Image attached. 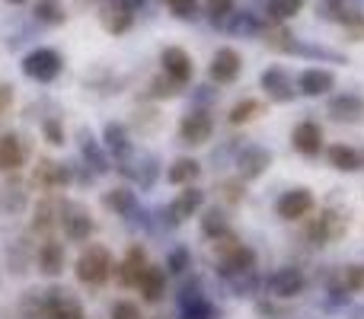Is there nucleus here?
I'll return each mask as SVG.
<instances>
[{
    "mask_svg": "<svg viewBox=\"0 0 364 319\" xmlns=\"http://www.w3.org/2000/svg\"><path fill=\"white\" fill-rule=\"evenodd\" d=\"M211 249H214V259H218V275L224 278V281H233V278H240V275L256 271V249L246 246L233 230L211 239Z\"/></svg>",
    "mask_w": 364,
    "mask_h": 319,
    "instance_id": "f257e3e1",
    "label": "nucleus"
},
{
    "mask_svg": "<svg viewBox=\"0 0 364 319\" xmlns=\"http://www.w3.org/2000/svg\"><path fill=\"white\" fill-rule=\"evenodd\" d=\"M112 271H115V256L102 243L83 246V252L77 256V265H74V275L83 288H102L112 278Z\"/></svg>",
    "mask_w": 364,
    "mask_h": 319,
    "instance_id": "f03ea898",
    "label": "nucleus"
},
{
    "mask_svg": "<svg viewBox=\"0 0 364 319\" xmlns=\"http://www.w3.org/2000/svg\"><path fill=\"white\" fill-rule=\"evenodd\" d=\"M304 239L310 246H329L348 233V214L339 207H323L316 217H304Z\"/></svg>",
    "mask_w": 364,
    "mask_h": 319,
    "instance_id": "7ed1b4c3",
    "label": "nucleus"
},
{
    "mask_svg": "<svg viewBox=\"0 0 364 319\" xmlns=\"http://www.w3.org/2000/svg\"><path fill=\"white\" fill-rule=\"evenodd\" d=\"M19 70H23L32 83H55L58 77L64 74V58H61V51L51 48V45H38V48L23 55Z\"/></svg>",
    "mask_w": 364,
    "mask_h": 319,
    "instance_id": "20e7f679",
    "label": "nucleus"
},
{
    "mask_svg": "<svg viewBox=\"0 0 364 319\" xmlns=\"http://www.w3.org/2000/svg\"><path fill=\"white\" fill-rule=\"evenodd\" d=\"M58 227L64 230V237L70 243H87L96 233V220L80 201H58Z\"/></svg>",
    "mask_w": 364,
    "mask_h": 319,
    "instance_id": "39448f33",
    "label": "nucleus"
},
{
    "mask_svg": "<svg viewBox=\"0 0 364 319\" xmlns=\"http://www.w3.org/2000/svg\"><path fill=\"white\" fill-rule=\"evenodd\" d=\"M211 134H214V115H211V109L195 106V109H188V112L179 119V128H176L179 144L201 147V144H208V141H211Z\"/></svg>",
    "mask_w": 364,
    "mask_h": 319,
    "instance_id": "423d86ee",
    "label": "nucleus"
},
{
    "mask_svg": "<svg viewBox=\"0 0 364 319\" xmlns=\"http://www.w3.org/2000/svg\"><path fill=\"white\" fill-rule=\"evenodd\" d=\"M307 275H304V269H297V265H284V269H275L269 278L262 281V288L269 291V297H275V301H294V297H301L304 291H307Z\"/></svg>",
    "mask_w": 364,
    "mask_h": 319,
    "instance_id": "0eeeda50",
    "label": "nucleus"
},
{
    "mask_svg": "<svg viewBox=\"0 0 364 319\" xmlns=\"http://www.w3.org/2000/svg\"><path fill=\"white\" fill-rule=\"evenodd\" d=\"M201 207H205V192H201L198 185H182V192L160 211V217H164V227H182L188 217H195Z\"/></svg>",
    "mask_w": 364,
    "mask_h": 319,
    "instance_id": "6e6552de",
    "label": "nucleus"
},
{
    "mask_svg": "<svg viewBox=\"0 0 364 319\" xmlns=\"http://www.w3.org/2000/svg\"><path fill=\"white\" fill-rule=\"evenodd\" d=\"M314 207H316L314 192H310V188H304V185L288 188V192H282V195H278V201H275V214L282 220H288V224H297V220L310 217V214H314Z\"/></svg>",
    "mask_w": 364,
    "mask_h": 319,
    "instance_id": "1a4fd4ad",
    "label": "nucleus"
},
{
    "mask_svg": "<svg viewBox=\"0 0 364 319\" xmlns=\"http://www.w3.org/2000/svg\"><path fill=\"white\" fill-rule=\"evenodd\" d=\"M32 182H36L42 192L68 188L70 182H74V166H70V163H58L51 157H38L36 169H32Z\"/></svg>",
    "mask_w": 364,
    "mask_h": 319,
    "instance_id": "9d476101",
    "label": "nucleus"
},
{
    "mask_svg": "<svg viewBox=\"0 0 364 319\" xmlns=\"http://www.w3.org/2000/svg\"><path fill=\"white\" fill-rule=\"evenodd\" d=\"M259 87H262V93L269 96V102H278V106L294 102V96H297L294 77H291L284 67H278V64H272V67H265L262 74H259Z\"/></svg>",
    "mask_w": 364,
    "mask_h": 319,
    "instance_id": "9b49d317",
    "label": "nucleus"
},
{
    "mask_svg": "<svg viewBox=\"0 0 364 319\" xmlns=\"http://www.w3.org/2000/svg\"><path fill=\"white\" fill-rule=\"evenodd\" d=\"M42 301H45L42 319H87V313H83V303L77 301L68 288L42 291Z\"/></svg>",
    "mask_w": 364,
    "mask_h": 319,
    "instance_id": "f8f14e48",
    "label": "nucleus"
},
{
    "mask_svg": "<svg viewBox=\"0 0 364 319\" xmlns=\"http://www.w3.org/2000/svg\"><path fill=\"white\" fill-rule=\"evenodd\" d=\"M32 265L38 269V275L58 278L64 271V265H68V249H64V243L55 237H42V243H36V259H32Z\"/></svg>",
    "mask_w": 364,
    "mask_h": 319,
    "instance_id": "ddd939ff",
    "label": "nucleus"
},
{
    "mask_svg": "<svg viewBox=\"0 0 364 319\" xmlns=\"http://www.w3.org/2000/svg\"><path fill=\"white\" fill-rule=\"evenodd\" d=\"M240 74H243V58H240L237 48L224 45V48L214 51L211 64H208V77H211V83H218V87H230V83H237Z\"/></svg>",
    "mask_w": 364,
    "mask_h": 319,
    "instance_id": "4468645a",
    "label": "nucleus"
},
{
    "mask_svg": "<svg viewBox=\"0 0 364 319\" xmlns=\"http://www.w3.org/2000/svg\"><path fill=\"white\" fill-rule=\"evenodd\" d=\"M214 303L201 291V281H186L179 291V319H214Z\"/></svg>",
    "mask_w": 364,
    "mask_h": 319,
    "instance_id": "2eb2a0df",
    "label": "nucleus"
},
{
    "mask_svg": "<svg viewBox=\"0 0 364 319\" xmlns=\"http://www.w3.org/2000/svg\"><path fill=\"white\" fill-rule=\"evenodd\" d=\"M323 144H326V134H323V125L314 119H304L294 125V131H291V147H294V153H301V157L314 160L323 153Z\"/></svg>",
    "mask_w": 364,
    "mask_h": 319,
    "instance_id": "dca6fc26",
    "label": "nucleus"
},
{
    "mask_svg": "<svg viewBox=\"0 0 364 319\" xmlns=\"http://www.w3.org/2000/svg\"><path fill=\"white\" fill-rule=\"evenodd\" d=\"M160 74H166L170 80H176L179 87H188V80L195 77V64H192V55L179 45H166L160 51Z\"/></svg>",
    "mask_w": 364,
    "mask_h": 319,
    "instance_id": "f3484780",
    "label": "nucleus"
},
{
    "mask_svg": "<svg viewBox=\"0 0 364 319\" xmlns=\"http://www.w3.org/2000/svg\"><path fill=\"white\" fill-rule=\"evenodd\" d=\"M29 205V185L19 179V173H6L0 182V217H16Z\"/></svg>",
    "mask_w": 364,
    "mask_h": 319,
    "instance_id": "a211bd4d",
    "label": "nucleus"
},
{
    "mask_svg": "<svg viewBox=\"0 0 364 319\" xmlns=\"http://www.w3.org/2000/svg\"><path fill=\"white\" fill-rule=\"evenodd\" d=\"M326 115L339 125H361L364 121V96L361 93H336L326 102Z\"/></svg>",
    "mask_w": 364,
    "mask_h": 319,
    "instance_id": "6ab92c4d",
    "label": "nucleus"
},
{
    "mask_svg": "<svg viewBox=\"0 0 364 319\" xmlns=\"http://www.w3.org/2000/svg\"><path fill=\"white\" fill-rule=\"evenodd\" d=\"M147 262H151V259H147V249L141 243H132L125 249V256L119 259V262H115V281L122 284V288H134V284H138V278H141V271L147 269Z\"/></svg>",
    "mask_w": 364,
    "mask_h": 319,
    "instance_id": "aec40b11",
    "label": "nucleus"
},
{
    "mask_svg": "<svg viewBox=\"0 0 364 319\" xmlns=\"http://www.w3.org/2000/svg\"><path fill=\"white\" fill-rule=\"evenodd\" d=\"M29 160V144L16 131H0V173H19Z\"/></svg>",
    "mask_w": 364,
    "mask_h": 319,
    "instance_id": "412c9836",
    "label": "nucleus"
},
{
    "mask_svg": "<svg viewBox=\"0 0 364 319\" xmlns=\"http://www.w3.org/2000/svg\"><path fill=\"white\" fill-rule=\"evenodd\" d=\"M297 93L301 96H310V99H316V96H326L336 90V74L329 67H304L301 74H297L294 80Z\"/></svg>",
    "mask_w": 364,
    "mask_h": 319,
    "instance_id": "4be33fe9",
    "label": "nucleus"
},
{
    "mask_svg": "<svg viewBox=\"0 0 364 319\" xmlns=\"http://www.w3.org/2000/svg\"><path fill=\"white\" fill-rule=\"evenodd\" d=\"M272 166V153L259 144H243L237 153V175L243 182H252Z\"/></svg>",
    "mask_w": 364,
    "mask_h": 319,
    "instance_id": "5701e85b",
    "label": "nucleus"
},
{
    "mask_svg": "<svg viewBox=\"0 0 364 319\" xmlns=\"http://www.w3.org/2000/svg\"><path fill=\"white\" fill-rule=\"evenodd\" d=\"M166 281H170V271H166L164 265L147 262V269L141 271V278H138L134 288L141 291V301L144 303H160L166 297Z\"/></svg>",
    "mask_w": 364,
    "mask_h": 319,
    "instance_id": "b1692460",
    "label": "nucleus"
},
{
    "mask_svg": "<svg viewBox=\"0 0 364 319\" xmlns=\"http://www.w3.org/2000/svg\"><path fill=\"white\" fill-rule=\"evenodd\" d=\"M102 147H106V153L119 166L128 163V157H132V134H128V128L122 121H106L102 125Z\"/></svg>",
    "mask_w": 364,
    "mask_h": 319,
    "instance_id": "393cba45",
    "label": "nucleus"
},
{
    "mask_svg": "<svg viewBox=\"0 0 364 319\" xmlns=\"http://www.w3.org/2000/svg\"><path fill=\"white\" fill-rule=\"evenodd\" d=\"M80 157L87 163V169H93V175H106L112 169V157L106 153L102 141H96L90 131H80Z\"/></svg>",
    "mask_w": 364,
    "mask_h": 319,
    "instance_id": "a878e982",
    "label": "nucleus"
},
{
    "mask_svg": "<svg viewBox=\"0 0 364 319\" xmlns=\"http://www.w3.org/2000/svg\"><path fill=\"white\" fill-rule=\"evenodd\" d=\"M100 23L109 36H125L134 26V13H128L125 6H119L115 0H102L100 4Z\"/></svg>",
    "mask_w": 364,
    "mask_h": 319,
    "instance_id": "bb28decb",
    "label": "nucleus"
},
{
    "mask_svg": "<svg viewBox=\"0 0 364 319\" xmlns=\"http://www.w3.org/2000/svg\"><path fill=\"white\" fill-rule=\"evenodd\" d=\"M102 207L112 211L115 217H134L141 205H138V195L128 185H115V188H109V192H102Z\"/></svg>",
    "mask_w": 364,
    "mask_h": 319,
    "instance_id": "cd10ccee",
    "label": "nucleus"
},
{
    "mask_svg": "<svg viewBox=\"0 0 364 319\" xmlns=\"http://www.w3.org/2000/svg\"><path fill=\"white\" fill-rule=\"evenodd\" d=\"M259 36H262L265 48L275 51V55H294L297 38L291 36V29H284V23H265Z\"/></svg>",
    "mask_w": 364,
    "mask_h": 319,
    "instance_id": "c85d7f7f",
    "label": "nucleus"
},
{
    "mask_svg": "<svg viewBox=\"0 0 364 319\" xmlns=\"http://www.w3.org/2000/svg\"><path fill=\"white\" fill-rule=\"evenodd\" d=\"M32 259H36V246L26 237L13 239V243L6 246V269H10L13 275H26V271L32 269Z\"/></svg>",
    "mask_w": 364,
    "mask_h": 319,
    "instance_id": "c756f323",
    "label": "nucleus"
},
{
    "mask_svg": "<svg viewBox=\"0 0 364 319\" xmlns=\"http://www.w3.org/2000/svg\"><path fill=\"white\" fill-rule=\"evenodd\" d=\"M32 233L38 237H51V230H58V201L55 198H42L32 211V224H29Z\"/></svg>",
    "mask_w": 364,
    "mask_h": 319,
    "instance_id": "7c9ffc66",
    "label": "nucleus"
},
{
    "mask_svg": "<svg viewBox=\"0 0 364 319\" xmlns=\"http://www.w3.org/2000/svg\"><path fill=\"white\" fill-rule=\"evenodd\" d=\"M326 160H329V166L339 169V173H358L361 169V151H355L352 144H329Z\"/></svg>",
    "mask_w": 364,
    "mask_h": 319,
    "instance_id": "2f4dec72",
    "label": "nucleus"
},
{
    "mask_svg": "<svg viewBox=\"0 0 364 319\" xmlns=\"http://www.w3.org/2000/svg\"><path fill=\"white\" fill-rule=\"evenodd\" d=\"M201 175V163L192 160V157H179L166 166V182L170 185H195V179Z\"/></svg>",
    "mask_w": 364,
    "mask_h": 319,
    "instance_id": "473e14b6",
    "label": "nucleus"
},
{
    "mask_svg": "<svg viewBox=\"0 0 364 319\" xmlns=\"http://www.w3.org/2000/svg\"><path fill=\"white\" fill-rule=\"evenodd\" d=\"M316 13H320V19H326V23H339L346 26L352 16H358V6L348 4V0H320L316 4Z\"/></svg>",
    "mask_w": 364,
    "mask_h": 319,
    "instance_id": "72a5a7b5",
    "label": "nucleus"
},
{
    "mask_svg": "<svg viewBox=\"0 0 364 319\" xmlns=\"http://www.w3.org/2000/svg\"><path fill=\"white\" fill-rule=\"evenodd\" d=\"M32 16L42 26H61L68 23V6H64V0H36L32 4Z\"/></svg>",
    "mask_w": 364,
    "mask_h": 319,
    "instance_id": "f704fd0d",
    "label": "nucleus"
},
{
    "mask_svg": "<svg viewBox=\"0 0 364 319\" xmlns=\"http://www.w3.org/2000/svg\"><path fill=\"white\" fill-rule=\"evenodd\" d=\"M262 102L259 99H252V96H243L240 102H233L230 106V112H227V121H230L233 128H240V125H250L252 119H259L262 115Z\"/></svg>",
    "mask_w": 364,
    "mask_h": 319,
    "instance_id": "c9c22d12",
    "label": "nucleus"
},
{
    "mask_svg": "<svg viewBox=\"0 0 364 319\" xmlns=\"http://www.w3.org/2000/svg\"><path fill=\"white\" fill-rule=\"evenodd\" d=\"M224 26H227V32H230V36H259V32H262V19H259L256 13H250V10L230 13Z\"/></svg>",
    "mask_w": 364,
    "mask_h": 319,
    "instance_id": "e433bc0d",
    "label": "nucleus"
},
{
    "mask_svg": "<svg viewBox=\"0 0 364 319\" xmlns=\"http://www.w3.org/2000/svg\"><path fill=\"white\" fill-rule=\"evenodd\" d=\"M307 0H265V19L269 23H288L304 10Z\"/></svg>",
    "mask_w": 364,
    "mask_h": 319,
    "instance_id": "4c0bfd02",
    "label": "nucleus"
},
{
    "mask_svg": "<svg viewBox=\"0 0 364 319\" xmlns=\"http://www.w3.org/2000/svg\"><path fill=\"white\" fill-rule=\"evenodd\" d=\"M227 230H233V227L220 207H208V211L201 214V237L205 239H218V237H224Z\"/></svg>",
    "mask_w": 364,
    "mask_h": 319,
    "instance_id": "58836bf2",
    "label": "nucleus"
},
{
    "mask_svg": "<svg viewBox=\"0 0 364 319\" xmlns=\"http://www.w3.org/2000/svg\"><path fill=\"white\" fill-rule=\"evenodd\" d=\"M13 310H16V319H42V313H45L42 291H26Z\"/></svg>",
    "mask_w": 364,
    "mask_h": 319,
    "instance_id": "ea45409f",
    "label": "nucleus"
},
{
    "mask_svg": "<svg viewBox=\"0 0 364 319\" xmlns=\"http://www.w3.org/2000/svg\"><path fill=\"white\" fill-rule=\"evenodd\" d=\"M294 55H301V58H314V61L348 64V58H346V55H339V51H333V48H323V45H307V42H297V45H294Z\"/></svg>",
    "mask_w": 364,
    "mask_h": 319,
    "instance_id": "a19ab883",
    "label": "nucleus"
},
{
    "mask_svg": "<svg viewBox=\"0 0 364 319\" xmlns=\"http://www.w3.org/2000/svg\"><path fill=\"white\" fill-rule=\"evenodd\" d=\"M182 90H186V87H179V83H176V80H170L166 74L154 77V80L147 83V96H151V99H176Z\"/></svg>",
    "mask_w": 364,
    "mask_h": 319,
    "instance_id": "79ce46f5",
    "label": "nucleus"
},
{
    "mask_svg": "<svg viewBox=\"0 0 364 319\" xmlns=\"http://www.w3.org/2000/svg\"><path fill=\"white\" fill-rule=\"evenodd\" d=\"M336 275H339V281L346 284L352 294H364V262L346 265V269H339Z\"/></svg>",
    "mask_w": 364,
    "mask_h": 319,
    "instance_id": "37998d69",
    "label": "nucleus"
},
{
    "mask_svg": "<svg viewBox=\"0 0 364 319\" xmlns=\"http://www.w3.org/2000/svg\"><path fill=\"white\" fill-rule=\"evenodd\" d=\"M170 275H186L188 269H192V252L186 249V246H173L170 256H166V265H164Z\"/></svg>",
    "mask_w": 364,
    "mask_h": 319,
    "instance_id": "c03bdc74",
    "label": "nucleus"
},
{
    "mask_svg": "<svg viewBox=\"0 0 364 319\" xmlns=\"http://www.w3.org/2000/svg\"><path fill=\"white\" fill-rule=\"evenodd\" d=\"M170 13L182 23H195V19H201V4L198 0H170Z\"/></svg>",
    "mask_w": 364,
    "mask_h": 319,
    "instance_id": "a18cd8bd",
    "label": "nucleus"
},
{
    "mask_svg": "<svg viewBox=\"0 0 364 319\" xmlns=\"http://www.w3.org/2000/svg\"><path fill=\"white\" fill-rule=\"evenodd\" d=\"M233 4H237V0H205V13H208V19H211L214 26H224V23H227V16L233 13Z\"/></svg>",
    "mask_w": 364,
    "mask_h": 319,
    "instance_id": "49530a36",
    "label": "nucleus"
},
{
    "mask_svg": "<svg viewBox=\"0 0 364 319\" xmlns=\"http://www.w3.org/2000/svg\"><path fill=\"white\" fill-rule=\"evenodd\" d=\"M42 134H45V141H48L51 147H61L64 144V121L58 119V115L42 119Z\"/></svg>",
    "mask_w": 364,
    "mask_h": 319,
    "instance_id": "de8ad7c7",
    "label": "nucleus"
},
{
    "mask_svg": "<svg viewBox=\"0 0 364 319\" xmlns=\"http://www.w3.org/2000/svg\"><path fill=\"white\" fill-rule=\"evenodd\" d=\"M109 316L112 319H144L141 316V307L134 301H115L112 307H109Z\"/></svg>",
    "mask_w": 364,
    "mask_h": 319,
    "instance_id": "09e8293b",
    "label": "nucleus"
},
{
    "mask_svg": "<svg viewBox=\"0 0 364 319\" xmlns=\"http://www.w3.org/2000/svg\"><path fill=\"white\" fill-rule=\"evenodd\" d=\"M342 29H346V38H348V42H364V13L352 16L346 26H342Z\"/></svg>",
    "mask_w": 364,
    "mask_h": 319,
    "instance_id": "8fccbe9b",
    "label": "nucleus"
},
{
    "mask_svg": "<svg viewBox=\"0 0 364 319\" xmlns=\"http://www.w3.org/2000/svg\"><path fill=\"white\" fill-rule=\"evenodd\" d=\"M220 192H224V198L227 201H233V205H237V201H243V195H246V188H243V179H233V182H224V185H220Z\"/></svg>",
    "mask_w": 364,
    "mask_h": 319,
    "instance_id": "3c124183",
    "label": "nucleus"
},
{
    "mask_svg": "<svg viewBox=\"0 0 364 319\" xmlns=\"http://www.w3.org/2000/svg\"><path fill=\"white\" fill-rule=\"evenodd\" d=\"M13 106V87L10 83H0V115Z\"/></svg>",
    "mask_w": 364,
    "mask_h": 319,
    "instance_id": "603ef678",
    "label": "nucleus"
},
{
    "mask_svg": "<svg viewBox=\"0 0 364 319\" xmlns=\"http://www.w3.org/2000/svg\"><path fill=\"white\" fill-rule=\"evenodd\" d=\"M115 4H119V6H125L128 13H134V16H138V13H144L147 0H115Z\"/></svg>",
    "mask_w": 364,
    "mask_h": 319,
    "instance_id": "864d4df0",
    "label": "nucleus"
},
{
    "mask_svg": "<svg viewBox=\"0 0 364 319\" xmlns=\"http://www.w3.org/2000/svg\"><path fill=\"white\" fill-rule=\"evenodd\" d=\"M0 319H16V310H13V307H0Z\"/></svg>",
    "mask_w": 364,
    "mask_h": 319,
    "instance_id": "5fc2aeb1",
    "label": "nucleus"
},
{
    "mask_svg": "<svg viewBox=\"0 0 364 319\" xmlns=\"http://www.w3.org/2000/svg\"><path fill=\"white\" fill-rule=\"evenodd\" d=\"M102 0H77V6H100Z\"/></svg>",
    "mask_w": 364,
    "mask_h": 319,
    "instance_id": "6e6d98bb",
    "label": "nucleus"
},
{
    "mask_svg": "<svg viewBox=\"0 0 364 319\" xmlns=\"http://www.w3.org/2000/svg\"><path fill=\"white\" fill-rule=\"evenodd\" d=\"M348 319H364V307H355V310H352V316H348Z\"/></svg>",
    "mask_w": 364,
    "mask_h": 319,
    "instance_id": "4d7b16f0",
    "label": "nucleus"
},
{
    "mask_svg": "<svg viewBox=\"0 0 364 319\" xmlns=\"http://www.w3.org/2000/svg\"><path fill=\"white\" fill-rule=\"evenodd\" d=\"M6 4H13V6H23V4H29V0H6Z\"/></svg>",
    "mask_w": 364,
    "mask_h": 319,
    "instance_id": "13d9d810",
    "label": "nucleus"
},
{
    "mask_svg": "<svg viewBox=\"0 0 364 319\" xmlns=\"http://www.w3.org/2000/svg\"><path fill=\"white\" fill-rule=\"evenodd\" d=\"M361 169H364V153H361Z\"/></svg>",
    "mask_w": 364,
    "mask_h": 319,
    "instance_id": "bf43d9fd",
    "label": "nucleus"
},
{
    "mask_svg": "<svg viewBox=\"0 0 364 319\" xmlns=\"http://www.w3.org/2000/svg\"><path fill=\"white\" fill-rule=\"evenodd\" d=\"M164 4H170V0H164Z\"/></svg>",
    "mask_w": 364,
    "mask_h": 319,
    "instance_id": "052dcab7",
    "label": "nucleus"
}]
</instances>
